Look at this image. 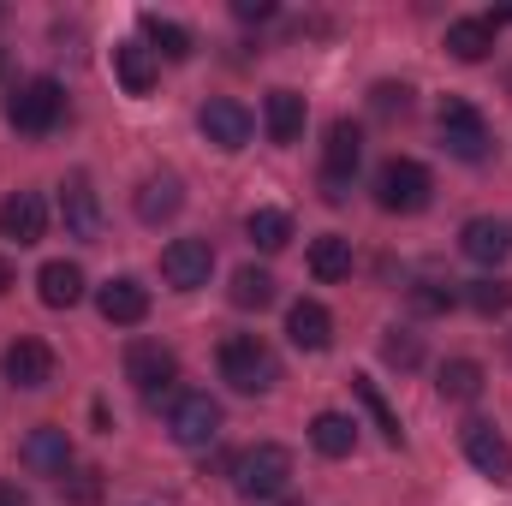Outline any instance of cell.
Returning <instances> with one entry per match:
<instances>
[{
  "label": "cell",
  "instance_id": "1",
  "mask_svg": "<svg viewBox=\"0 0 512 506\" xmlns=\"http://www.w3.org/2000/svg\"><path fill=\"white\" fill-rule=\"evenodd\" d=\"M233 489L245 495V501H274V495H286L292 489V453L280 447V441H256L245 447L239 459H233Z\"/></svg>",
  "mask_w": 512,
  "mask_h": 506
},
{
  "label": "cell",
  "instance_id": "2",
  "mask_svg": "<svg viewBox=\"0 0 512 506\" xmlns=\"http://www.w3.org/2000/svg\"><path fill=\"white\" fill-rule=\"evenodd\" d=\"M429 197H435V179L411 155H393L376 173V203H382L387 215H417V209H429Z\"/></svg>",
  "mask_w": 512,
  "mask_h": 506
},
{
  "label": "cell",
  "instance_id": "3",
  "mask_svg": "<svg viewBox=\"0 0 512 506\" xmlns=\"http://www.w3.org/2000/svg\"><path fill=\"white\" fill-rule=\"evenodd\" d=\"M364 161V131L352 120H334L328 126V143H322V197L328 203H346L352 197V173Z\"/></svg>",
  "mask_w": 512,
  "mask_h": 506
},
{
  "label": "cell",
  "instance_id": "4",
  "mask_svg": "<svg viewBox=\"0 0 512 506\" xmlns=\"http://www.w3.org/2000/svg\"><path fill=\"white\" fill-rule=\"evenodd\" d=\"M221 376L233 381L239 393H268V387L280 381V358H274L256 334H233V340L221 346Z\"/></svg>",
  "mask_w": 512,
  "mask_h": 506
},
{
  "label": "cell",
  "instance_id": "5",
  "mask_svg": "<svg viewBox=\"0 0 512 506\" xmlns=\"http://www.w3.org/2000/svg\"><path fill=\"white\" fill-rule=\"evenodd\" d=\"M60 108H66V90L54 84V78H30V84H18L12 96H6V126L12 131H48L60 120Z\"/></svg>",
  "mask_w": 512,
  "mask_h": 506
},
{
  "label": "cell",
  "instance_id": "6",
  "mask_svg": "<svg viewBox=\"0 0 512 506\" xmlns=\"http://www.w3.org/2000/svg\"><path fill=\"white\" fill-rule=\"evenodd\" d=\"M435 126H441V143H447L459 161H483V155H489V126H483V114H477L471 102L447 96L441 114H435Z\"/></svg>",
  "mask_w": 512,
  "mask_h": 506
},
{
  "label": "cell",
  "instance_id": "7",
  "mask_svg": "<svg viewBox=\"0 0 512 506\" xmlns=\"http://www.w3.org/2000/svg\"><path fill=\"white\" fill-rule=\"evenodd\" d=\"M173 376H179V358H173L161 340H137V346H126V381L143 393V399L167 393V387H173Z\"/></svg>",
  "mask_w": 512,
  "mask_h": 506
},
{
  "label": "cell",
  "instance_id": "8",
  "mask_svg": "<svg viewBox=\"0 0 512 506\" xmlns=\"http://www.w3.org/2000/svg\"><path fill=\"white\" fill-rule=\"evenodd\" d=\"M209 274H215V251H209V239H173V245L161 251V280L179 286V292L209 286Z\"/></svg>",
  "mask_w": 512,
  "mask_h": 506
},
{
  "label": "cell",
  "instance_id": "9",
  "mask_svg": "<svg viewBox=\"0 0 512 506\" xmlns=\"http://www.w3.org/2000/svg\"><path fill=\"white\" fill-rule=\"evenodd\" d=\"M197 126H203V137H209L215 149H245L251 131H256V120H251L245 102H233V96H209L203 114H197Z\"/></svg>",
  "mask_w": 512,
  "mask_h": 506
},
{
  "label": "cell",
  "instance_id": "10",
  "mask_svg": "<svg viewBox=\"0 0 512 506\" xmlns=\"http://www.w3.org/2000/svg\"><path fill=\"white\" fill-rule=\"evenodd\" d=\"M60 221H66V233L72 239H102V197H96V185H90V173H72L66 185H60Z\"/></svg>",
  "mask_w": 512,
  "mask_h": 506
},
{
  "label": "cell",
  "instance_id": "11",
  "mask_svg": "<svg viewBox=\"0 0 512 506\" xmlns=\"http://www.w3.org/2000/svg\"><path fill=\"white\" fill-rule=\"evenodd\" d=\"M167 429H173L179 447L197 453V447H209V441L221 435V405H215L209 393H185V399L173 405V423H167Z\"/></svg>",
  "mask_w": 512,
  "mask_h": 506
},
{
  "label": "cell",
  "instance_id": "12",
  "mask_svg": "<svg viewBox=\"0 0 512 506\" xmlns=\"http://www.w3.org/2000/svg\"><path fill=\"white\" fill-rule=\"evenodd\" d=\"M0 376L12 381V387H24V393H36V387L54 381V352L24 334V340H12V346L0 352Z\"/></svg>",
  "mask_w": 512,
  "mask_h": 506
},
{
  "label": "cell",
  "instance_id": "13",
  "mask_svg": "<svg viewBox=\"0 0 512 506\" xmlns=\"http://www.w3.org/2000/svg\"><path fill=\"white\" fill-rule=\"evenodd\" d=\"M465 459L483 471V477H495V483H512V441L495 429V423H465Z\"/></svg>",
  "mask_w": 512,
  "mask_h": 506
},
{
  "label": "cell",
  "instance_id": "14",
  "mask_svg": "<svg viewBox=\"0 0 512 506\" xmlns=\"http://www.w3.org/2000/svg\"><path fill=\"white\" fill-rule=\"evenodd\" d=\"M459 251L471 256L477 268H501V262L512 256V227L495 221V215H471L465 233H459Z\"/></svg>",
  "mask_w": 512,
  "mask_h": 506
},
{
  "label": "cell",
  "instance_id": "15",
  "mask_svg": "<svg viewBox=\"0 0 512 506\" xmlns=\"http://www.w3.org/2000/svg\"><path fill=\"white\" fill-rule=\"evenodd\" d=\"M24 465H30L36 477H66V471H72V435H66L60 423L30 429V435H24Z\"/></svg>",
  "mask_w": 512,
  "mask_h": 506
},
{
  "label": "cell",
  "instance_id": "16",
  "mask_svg": "<svg viewBox=\"0 0 512 506\" xmlns=\"http://www.w3.org/2000/svg\"><path fill=\"white\" fill-rule=\"evenodd\" d=\"M48 233V203L36 197V191H12L6 203H0V239H12V245H36Z\"/></svg>",
  "mask_w": 512,
  "mask_h": 506
},
{
  "label": "cell",
  "instance_id": "17",
  "mask_svg": "<svg viewBox=\"0 0 512 506\" xmlns=\"http://www.w3.org/2000/svg\"><path fill=\"white\" fill-rule=\"evenodd\" d=\"M179 209H185L179 173H149V179L137 185V221H143V227H161V221H173Z\"/></svg>",
  "mask_w": 512,
  "mask_h": 506
},
{
  "label": "cell",
  "instance_id": "18",
  "mask_svg": "<svg viewBox=\"0 0 512 506\" xmlns=\"http://www.w3.org/2000/svg\"><path fill=\"white\" fill-rule=\"evenodd\" d=\"M286 340H292L298 352H328V346H334V316H328L316 298H298V304L286 310Z\"/></svg>",
  "mask_w": 512,
  "mask_h": 506
},
{
  "label": "cell",
  "instance_id": "19",
  "mask_svg": "<svg viewBox=\"0 0 512 506\" xmlns=\"http://www.w3.org/2000/svg\"><path fill=\"white\" fill-rule=\"evenodd\" d=\"M96 310H102L114 328H137V322L149 316V292H143V280L120 274V280H108V286L96 292Z\"/></svg>",
  "mask_w": 512,
  "mask_h": 506
},
{
  "label": "cell",
  "instance_id": "20",
  "mask_svg": "<svg viewBox=\"0 0 512 506\" xmlns=\"http://www.w3.org/2000/svg\"><path fill=\"white\" fill-rule=\"evenodd\" d=\"M36 292H42L48 310H72L84 298V268L78 262H42L36 268Z\"/></svg>",
  "mask_w": 512,
  "mask_h": 506
},
{
  "label": "cell",
  "instance_id": "21",
  "mask_svg": "<svg viewBox=\"0 0 512 506\" xmlns=\"http://www.w3.org/2000/svg\"><path fill=\"white\" fill-rule=\"evenodd\" d=\"M489 48H495V18H453L447 24V54L453 60L477 66V60H489Z\"/></svg>",
  "mask_w": 512,
  "mask_h": 506
},
{
  "label": "cell",
  "instance_id": "22",
  "mask_svg": "<svg viewBox=\"0 0 512 506\" xmlns=\"http://www.w3.org/2000/svg\"><path fill=\"white\" fill-rule=\"evenodd\" d=\"M310 447H316L322 459H346V453L358 447V423H352L346 411H316V417H310Z\"/></svg>",
  "mask_w": 512,
  "mask_h": 506
},
{
  "label": "cell",
  "instance_id": "23",
  "mask_svg": "<svg viewBox=\"0 0 512 506\" xmlns=\"http://www.w3.org/2000/svg\"><path fill=\"white\" fill-rule=\"evenodd\" d=\"M262 126H268L274 143H298V137H304V96H298V90H268Z\"/></svg>",
  "mask_w": 512,
  "mask_h": 506
},
{
  "label": "cell",
  "instance_id": "24",
  "mask_svg": "<svg viewBox=\"0 0 512 506\" xmlns=\"http://www.w3.org/2000/svg\"><path fill=\"white\" fill-rule=\"evenodd\" d=\"M137 30H143V48H149L155 60H161V54H167V60H185V54H191V30L173 24V18H161V12H143Z\"/></svg>",
  "mask_w": 512,
  "mask_h": 506
},
{
  "label": "cell",
  "instance_id": "25",
  "mask_svg": "<svg viewBox=\"0 0 512 506\" xmlns=\"http://www.w3.org/2000/svg\"><path fill=\"white\" fill-rule=\"evenodd\" d=\"M114 72H120V90L126 96H149L155 90V54L143 42H120L114 48Z\"/></svg>",
  "mask_w": 512,
  "mask_h": 506
},
{
  "label": "cell",
  "instance_id": "26",
  "mask_svg": "<svg viewBox=\"0 0 512 506\" xmlns=\"http://www.w3.org/2000/svg\"><path fill=\"white\" fill-rule=\"evenodd\" d=\"M310 274H316V280H346V274H352V239L322 233V239L310 245Z\"/></svg>",
  "mask_w": 512,
  "mask_h": 506
},
{
  "label": "cell",
  "instance_id": "27",
  "mask_svg": "<svg viewBox=\"0 0 512 506\" xmlns=\"http://www.w3.org/2000/svg\"><path fill=\"white\" fill-rule=\"evenodd\" d=\"M441 399H453V405H465V399H477L483 393V364L477 358H453V364H441Z\"/></svg>",
  "mask_w": 512,
  "mask_h": 506
},
{
  "label": "cell",
  "instance_id": "28",
  "mask_svg": "<svg viewBox=\"0 0 512 506\" xmlns=\"http://www.w3.org/2000/svg\"><path fill=\"white\" fill-rule=\"evenodd\" d=\"M245 233H251L256 251H286V239H292V215H286V209H251Z\"/></svg>",
  "mask_w": 512,
  "mask_h": 506
},
{
  "label": "cell",
  "instance_id": "29",
  "mask_svg": "<svg viewBox=\"0 0 512 506\" xmlns=\"http://www.w3.org/2000/svg\"><path fill=\"white\" fill-rule=\"evenodd\" d=\"M352 393H358V399H364V411L376 417V429H382V441H387V447H399V441H405V429H399V417L387 411L382 387H376L370 376H352Z\"/></svg>",
  "mask_w": 512,
  "mask_h": 506
},
{
  "label": "cell",
  "instance_id": "30",
  "mask_svg": "<svg viewBox=\"0 0 512 506\" xmlns=\"http://www.w3.org/2000/svg\"><path fill=\"white\" fill-rule=\"evenodd\" d=\"M233 304L239 310H268L274 304V274L268 268H239L233 274Z\"/></svg>",
  "mask_w": 512,
  "mask_h": 506
},
{
  "label": "cell",
  "instance_id": "31",
  "mask_svg": "<svg viewBox=\"0 0 512 506\" xmlns=\"http://www.w3.org/2000/svg\"><path fill=\"white\" fill-rule=\"evenodd\" d=\"M465 304H471L477 316H501V310H512V286L507 280H471V286H465Z\"/></svg>",
  "mask_w": 512,
  "mask_h": 506
},
{
  "label": "cell",
  "instance_id": "32",
  "mask_svg": "<svg viewBox=\"0 0 512 506\" xmlns=\"http://www.w3.org/2000/svg\"><path fill=\"white\" fill-rule=\"evenodd\" d=\"M60 495H66V506H96V501H102V471L72 465V471L60 477Z\"/></svg>",
  "mask_w": 512,
  "mask_h": 506
},
{
  "label": "cell",
  "instance_id": "33",
  "mask_svg": "<svg viewBox=\"0 0 512 506\" xmlns=\"http://www.w3.org/2000/svg\"><path fill=\"white\" fill-rule=\"evenodd\" d=\"M453 304H459V292L441 286V280H417V286H411V310H417V316H447Z\"/></svg>",
  "mask_w": 512,
  "mask_h": 506
},
{
  "label": "cell",
  "instance_id": "34",
  "mask_svg": "<svg viewBox=\"0 0 512 506\" xmlns=\"http://www.w3.org/2000/svg\"><path fill=\"white\" fill-rule=\"evenodd\" d=\"M382 358L393 364V370H417V364H423V340L405 334V328H393V334L382 340Z\"/></svg>",
  "mask_w": 512,
  "mask_h": 506
},
{
  "label": "cell",
  "instance_id": "35",
  "mask_svg": "<svg viewBox=\"0 0 512 506\" xmlns=\"http://www.w3.org/2000/svg\"><path fill=\"white\" fill-rule=\"evenodd\" d=\"M370 108H376V114H405V108H411V90H405V84H376Z\"/></svg>",
  "mask_w": 512,
  "mask_h": 506
},
{
  "label": "cell",
  "instance_id": "36",
  "mask_svg": "<svg viewBox=\"0 0 512 506\" xmlns=\"http://www.w3.org/2000/svg\"><path fill=\"white\" fill-rule=\"evenodd\" d=\"M233 12H239V18H256V24H262V18H274V6H268V0H233Z\"/></svg>",
  "mask_w": 512,
  "mask_h": 506
},
{
  "label": "cell",
  "instance_id": "37",
  "mask_svg": "<svg viewBox=\"0 0 512 506\" xmlns=\"http://www.w3.org/2000/svg\"><path fill=\"white\" fill-rule=\"evenodd\" d=\"M0 506H36V501H30L18 483H0Z\"/></svg>",
  "mask_w": 512,
  "mask_h": 506
},
{
  "label": "cell",
  "instance_id": "38",
  "mask_svg": "<svg viewBox=\"0 0 512 506\" xmlns=\"http://www.w3.org/2000/svg\"><path fill=\"white\" fill-rule=\"evenodd\" d=\"M6 292H12V262L0 256V298H6Z\"/></svg>",
  "mask_w": 512,
  "mask_h": 506
},
{
  "label": "cell",
  "instance_id": "39",
  "mask_svg": "<svg viewBox=\"0 0 512 506\" xmlns=\"http://www.w3.org/2000/svg\"><path fill=\"white\" fill-rule=\"evenodd\" d=\"M0 78H6V48H0Z\"/></svg>",
  "mask_w": 512,
  "mask_h": 506
},
{
  "label": "cell",
  "instance_id": "40",
  "mask_svg": "<svg viewBox=\"0 0 512 506\" xmlns=\"http://www.w3.org/2000/svg\"><path fill=\"white\" fill-rule=\"evenodd\" d=\"M507 18H512V12H507Z\"/></svg>",
  "mask_w": 512,
  "mask_h": 506
}]
</instances>
